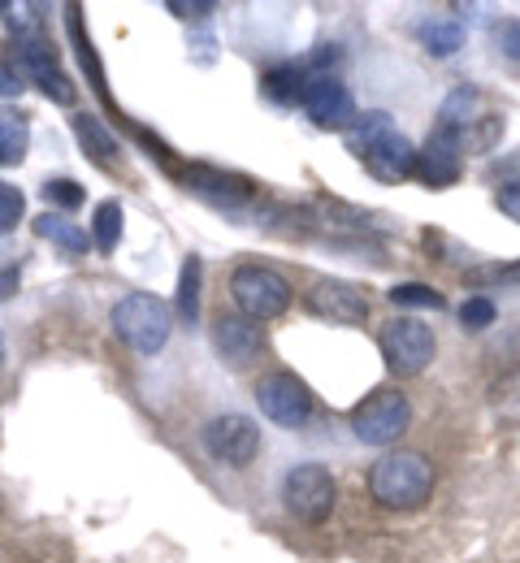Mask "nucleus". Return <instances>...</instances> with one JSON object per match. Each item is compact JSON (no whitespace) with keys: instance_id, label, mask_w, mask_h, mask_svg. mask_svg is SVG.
<instances>
[{"instance_id":"nucleus-13","label":"nucleus","mask_w":520,"mask_h":563,"mask_svg":"<svg viewBox=\"0 0 520 563\" xmlns=\"http://www.w3.org/2000/svg\"><path fill=\"white\" fill-rule=\"evenodd\" d=\"M213 347L230 368H247L256 355L265 352V330L247 321L243 312H222L213 321Z\"/></svg>"},{"instance_id":"nucleus-5","label":"nucleus","mask_w":520,"mask_h":563,"mask_svg":"<svg viewBox=\"0 0 520 563\" xmlns=\"http://www.w3.org/2000/svg\"><path fill=\"white\" fill-rule=\"evenodd\" d=\"M377 347H381V360H386V368L395 377H421L439 355V339H434V330L425 321L395 317V321H386Z\"/></svg>"},{"instance_id":"nucleus-31","label":"nucleus","mask_w":520,"mask_h":563,"mask_svg":"<svg viewBox=\"0 0 520 563\" xmlns=\"http://www.w3.org/2000/svg\"><path fill=\"white\" fill-rule=\"evenodd\" d=\"M495 40H499V48H504L508 57L520 62V22H499V26H495Z\"/></svg>"},{"instance_id":"nucleus-12","label":"nucleus","mask_w":520,"mask_h":563,"mask_svg":"<svg viewBox=\"0 0 520 563\" xmlns=\"http://www.w3.org/2000/svg\"><path fill=\"white\" fill-rule=\"evenodd\" d=\"M464 135H451V131H434L425 147H417V178L425 183V187H434V191H443V187H455L460 183V174H464Z\"/></svg>"},{"instance_id":"nucleus-15","label":"nucleus","mask_w":520,"mask_h":563,"mask_svg":"<svg viewBox=\"0 0 520 563\" xmlns=\"http://www.w3.org/2000/svg\"><path fill=\"white\" fill-rule=\"evenodd\" d=\"M31 230L44 239V243H53V247H62V252H70V256H87V247H91V234L70 221V217H62V212H40L35 221H31Z\"/></svg>"},{"instance_id":"nucleus-21","label":"nucleus","mask_w":520,"mask_h":563,"mask_svg":"<svg viewBox=\"0 0 520 563\" xmlns=\"http://www.w3.org/2000/svg\"><path fill=\"white\" fill-rule=\"evenodd\" d=\"M75 135H78V143L91 152V161H96V165H113L118 140L104 131V122H100V118H91V113H78V118H75Z\"/></svg>"},{"instance_id":"nucleus-8","label":"nucleus","mask_w":520,"mask_h":563,"mask_svg":"<svg viewBox=\"0 0 520 563\" xmlns=\"http://www.w3.org/2000/svg\"><path fill=\"white\" fill-rule=\"evenodd\" d=\"M252 399H256V408H261L265 421L283 424V429H299V424H308V417H312V390H308V382L296 377V373H265L256 382Z\"/></svg>"},{"instance_id":"nucleus-10","label":"nucleus","mask_w":520,"mask_h":563,"mask_svg":"<svg viewBox=\"0 0 520 563\" xmlns=\"http://www.w3.org/2000/svg\"><path fill=\"white\" fill-rule=\"evenodd\" d=\"M299 109L321 126V131H352L356 126V96L347 91L343 78L334 74H312L303 82V96H299Z\"/></svg>"},{"instance_id":"nucleus-25","label":"nucleus","mask_w":520,"mask_h":563,"mask_svg":"<svg viewBox=\"0 0 520 563\" xmlns=\"http://www.w3.org/2000/svg\"><path fill=\"white\" fill-rule=\"evenodd\" d=\"M495 321H499V308H495L490 295H468V299L460 303V325H464V330L482 334V330H490Z\"/></svg>"},{"instance_id":"nucleus-14","label":"nucleus","mask_w":520,"mask_h":563,"mask_svg":"<svg viewBox=\"0 0 520 563\" xmlns=\"http://www.w3.org/2000/svg\"><path fill=\"white\" fill-rule=\"evenodd\" d=\"M490 113H486V96L477 91V87H455L451 96L443 100V109H439V131H451V135H464V143H468V135H473V126L477 122H486Z\"/></svg>"},{"instance_id":"nucleus-32","label":"nucleus","mask_w":520,"mask_h":563,"mask_svg":"<svg viewBox=\"0 0 520 563\" xmlns=\"http://www.w3.org/2000/svg\"><path fill=\"white\" fill-rule=\"evenodd\" d=\"M22 91V74L13 70L9 62H0V100H9V96H18Z\"/></svg>"},{"instance_id":"nucleus-20","label":"nucleus","mask_w":520,"mask_h":563,"mask_svg":"<svg viewBox=\"0 0 520 563\" xmlns=\"http://www.w3.org/2000/svg\"><path fill=\"white\" fill-rule=\"evenodd\" d=\"M200 274H204L200 256H187L182 261V274H178V299H174L178 321H187V325L200 321Z\"/></svg>"},{"instance_id":"nucleus-2","label":"nucleus","mask_w":520,"mask_h":563,"mask_svg":"<svg viewBox=\"0 0 520 563\" xmlns=\"http://www.w3.org/2000/svg\"><path fill=\"white\" fill-rule=\"evenodd\" d=\"M439 486V473L430 455L421 451H386L369 468V494L390 511H421Z\"/></svg>"},{"instance_id":"nucleus-23","label":"nucleus","mask_w":520,"mask_h":563,"mask_svg":"<svg viewBox=\"0 0 520 563\" xmlns=\"http://www.w3.org/2000/svg\"><path fill=\"white\" fill-rule=\"evenodd\" d=\"M303 82H308V70L303 66H274L265 74V91L278 100V104H296L303 96Z\"/></svg>"},{"instance_id":"nucleus-4","label":"nucleus","mask_w":520,"mask_h":563,"mask_svg":"<svg viewBox=\"0 0 520 563\" xmlns=\"http://www.w3.org/2000/svg\"><path fill=\"white\" fill-rule=\"evenodd\" d=\"M230 299L247 321H278L291 308V282L269 265H239L230 274Z\"/></svg>"},{"instance_id":"nucleus-18","label":"nucleus","mask_w":520,"mask_h":563,"mask_svg":"<svg viewBox=\"0 0 520 563\" xmlns=\"http://www.w3.org/2000/svg\"><path fill=\"white\" fill-rule=\"evenodd\" d=\"M417 35H421V44H425L430 57H455L464 48V26L455 18H425L417 26Z\"/></svg>"},{"instance_id":"nucleus-11","label":"nucleus","mask_w":520,"mask_h":563,"mask_svg":"<svg viewBox=\"0 0 520 563\" xmlns=\"http://www.w3.org/2000/svg\"><path fill=\"white\" fill-rule=\"evenodd\" d=\"M308 308L321 317V321H334V325H365L369 321V295L365 286L343 278H321L308 290Z\"/></svg>"},{"instance_id":"nucleus-28","label":"nucleus","mask_w":520,"mask_h":563,"mask_svg":"<svg viewBox=\"0 0 520 563\" xmlns=\"http://www.w3.org/2000/svg\"><path fill=\"white\" fill-rule=\"evenodd\" d=\"M44 200H48L53 209L70 212V209H78L87 196H82V187H78L75 178H48V183H44Z\"/></svg>"},{"instance_id":"nucleus-24","label":"nucleus","mask_w":520,"mask_h":563,"mask_svg":"<svg viewBox=\"0 0 520 563\" xmlns=\"http://www.w3.org/2000/svg\"><path fill=\"white\" fill-rule=\"evenodd\" d=\"M390 303L395 308H446V299L434 290V286H425V282H399V286H390Z\"/></svg>"},{"instance_id":"nucleus-9","label":"nucleus","mask_w":520,"mask_h":563,"mask_svg":"<svg viewBox=\"0 0 520 563\" xmlns=\"http://www.w3.org/2000/svg\"><path fill=\"white\" fill-rule=\"evenodd\" d=\"M200 442L225 468H247L261 455V424L252 417H243V412H222V417H213L204 424Z\"/></svg>"},{"instance_id":"nucleus-17","label":"nucleus","mask_w":520,"mask_h":563,"mask_svg":"<svg viewBox=\"0 0 520 563\" xmlns=\"http://www.w3.org/2000/svg\"><path fill=\"white\" fill-rule=\"evenodd\" d=\"M122 225H126V212H122V205H118V200H100V205L91 209V225H87L91 247H96L100 256L118 252V243H122Z\"/></svg>"},{"instance_id":"nucleus-26","label":"nucleus","mask_w":520,"mask_h":563,"mask_svg":"<svg viewBox=\"0 0 520 563\" xmlns=\"http://www.w3.org/2000/svg\"><path fill=\"white\" fill-rule=\"evenodd\" d=\"M473 286H520V261H495V265H473Z\"/></svg>"},{"instance_id":"nucleus-29","label":"nucleus","mask_w":520,"mask_h":563,"mask_svg":"<svg viewBox=\"0 0 520 563\" xmlns=\"http://www.w3.org/2000/svg\"><path fill=\"white\" fill-rule=\"evenodd\" d=\"M40 91L53 100V104H62V109H70L78 100V87L70 82V74L66 70H57V74H48V78H40Z\"/></svg>"},{"instance_id":"nucleus-22","label":"nucleus","mask_w":520,"mask_h":563,"mask_svg":"<svg viewBox=\"0 0 520 563\" xmlns=\"http://www.w3.org/2000/svg\"><path fill=\"white\" fill-rule=\"evenodd\" d=\"M490 412H495L499 424L520 429V368L517 373H504V377L490 386Z\"/></svg>"},{"instance_id":"nucleus-30","label":"nucleus","mask_w":520,"mask_h":563,"mask_svg":"<svg viewBox=\"0 0 520 563\" xmlns=\"http://www.w3.org/2000/svg\"><path fill=\"white\" fill-rule=\"evenodd\" d=\"M495 205H499V212H504L508 221H517L520 225V183H504L499 196H495Z\"/></svg>"},{"instance_id":"nucleus-3","label":"nucleus","mask_w":520,"mask_h":563,"mask_svg":"<svg viewBox=\"0 0 520 563\" xmlns=\"http://www.w3.org/2000/svg\"><path fill=\"white\" fill-rule=\"evenodd\" d=\"M109 321H113V334H118L135 355L165 352V343H169V334H174V312H169V303L148 295V290L122 295V299L113 303Z\"/></svg>"},{"instance_id":"nucleus-34","label":"nucleus","mask_w":520,"mask_h":563,"mask_svg":"<svg viewBox=\"0 0 520 563\" xmlns=\"http://www.w3.org/2000/svg\"><path fill=\"white\" fill-rule=\"evenodd\" d=\"M18 286H22V274H18V269H0V303H9Z\"/></svg>"},{"instance_id":"nucleus-27","label":"nucleus","mask_w":520,"mask_h":563,"mask_svg":"<svg viewBox=\"0 0 520 563\" xmlns=\"http://www.w3.org/2000/svg\"><path fill=\"white\" fill-rule=\"evenodd\" d=\"M18 221H26V196L13 183H0V234L18 230Z\"/></svg>"},{"instance_id":"nucleus-6","label":"nucleus","mask_w":520,"mask_h":563,"mask_svg":"<svg viewBox=\"0 0 520 563\" xmlns=\"http://www.w3.org/2000/svg\"><path fill=\"white\" fill-rule=\"evenodd\" d=\"M412 424V404L399 386H381L373 390L365 404L352 408V433L365 446H395Z\"/></svg>"},{"instance_id":"nucleus-33","label":"nucleus","mask_w":520,"mask_h":563,"mask_svg":"<svg viewBox=\"0 0 520 563\" xmlns=\"http://www.w3.org/2000/svg\"><path fill=\"white\" fill-rule=\"evenodd\" d=\"M169 13H178V18H204V13H213V4H209V0H196V4L169 0Z\"/></svg>"},{"instance_id":"nucleus-35","label":"nucleus","mask_w":520,"mask_h":563,"mask_svg":"<svg viewBox=\"0 0 520 563\" xmlns=\"http://www.w3.org/2000/svg\"><path fill=\"white\" fill-rule=\"evenodd\" d=\"M0 360H4V334H0Z\"/></svg>"},{"instance_id":"nucleus-7","label":"nucleus","mask_w":520,"mask_h":563,"mask_svg":"<svg viewBox=\"0 0 520 563\" xmlns=\"http://www.w3.org/2000/svg\"><path fill=\"white\" fill-rule=\"evenodd\" d=\"M283 503L287 511L303 520V525H321L330 520L334 503H339V486H334V473L325 464H296L287 477H283Z\"/></svg>"},{"instance_id":"nucleus-19","label":"nucleus","mask_w":520,"mask_h":563,"mask_svg":"<svg viewBox=\"0 0 520 563\" xmlns=\"http://www.w3.org/2000/svg\"><path fill=\"white\" fill-rule=\"evenodd\" d=\"M18 66L31 74L35 82L62 70V66H57V48H53L44 35H22V40H18Z\"/></svg>"},{"instance_id":"nucleus-16","label":"nucleus","mask_w":520,"mask_h":563,"mask_svg":"<svg viewBox=\"0 0 520 563\" xmlns=\"http://www.w3.org/2000/svg\"><path fill=\"white\" fill-rule=\"evenodd\" d=\"M31 147V113L18 104H0V165H22Z\"/></svg>"},{"instance_id":"nucleus-1","label":"nucleus","mask_w":520,"mask_h":563,"mask_svg":"<svg viewBox=\"0 0 520 563\" xmlns=\"http://www.w3.org/2000/svg\"><path fill=\"white\" fill-rule=\"evenodd\" d=\"M347 135H352V152L361 156V165L369 169L377 183L399 187L403 178H412V169H417V147H412V140L390 122V113L373 109L365 118H356V126H352Z\"/></svg>"}]
</instances>
